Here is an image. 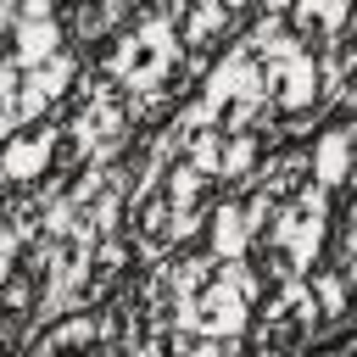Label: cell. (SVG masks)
<instances>
[{
    "mask_svg": "<svg viewBox=\"0 0 357 357\" xmlns=\"http://www.w3.org/2000/svg\"><path fill=\"white\" fill-rule=\"evenodd\" d=\"M50 167V134H11L0 145V173L11 184H28V178H45Z\"/></svg>",
    "mask_w": 357,
    "mask_h": 357,
    "instance_id": "cell-5",
    "label": "cell"
},
{
    "mask_svg": "<svg viewBox=\"0 0 357 357\" xmlns=\"http://www.w3.org/2000/svg\"><path fill=\"white\" fill-rule=\"evenodd\" d=\"M251 324V312H245V296H240V284H229V279H218L201 301H190V329H201V335H240Z\"/></svg>",
    "mask_w": 357,
    "mask_h": 357,
    "instance_id": "cell-2",
    "label": "cell"
},
{
    "mask_svg": "<svg viewBox=\"0 0 357 357\" xmlns=\"http://www.w3.org/2000/svg\"><path fill=\"white\" fill-rule=\"evenodd\" d=\"M0 6H11V0H0Z\"/></svg>",
    "mask_w": 357,
    "mask_h": 357,
    "instance_id": "cell-19",
    "label": "cell"
},
{
    "mask_svg": "<svg viewBox=\"0 0 357 357\" xmlns=\"http://www.w3.org/2000/svg\"><path fill=\"white\" fill-rule=\"evenodd\" d=\"M268 89H273V100H279L284 112H301V106H312V100H318L324 73H318V61H312L307 50H296V56H279V61H273Z\"/></svg>",
    "mask_w": 357,
    "mask_h": 357,
    "instance_id": "cell-3",
    "label": "cell"
},
{
    "mask_svg": "<svg viewBox=\"0 0 357 357\" xmlns=\"http://www.w3.org/2000/svg\"><path fill=\"white\" fill-rule=\"evenodd\" d=\"M312 296L324 301V312H346V284H340V279H318Z\"/></svg>",
    "mask_w": 357,
    "mask_h": 357,
    "instance_id": "cell-14",
    "label": "cell"
},
{
    "mask_svg": "<svg viewBox=\"0 0 357 357\" xmlns=\"http://www.w3.org/2000/svg\"><path fill=\"white\" fill-rule=\"evenodd\" d=\"M290 11H296V22L312 28V33H335V28L346 22V0H290Z\"/></svg>",
    "mask_w": 357,
    "mask_h": 357,
    "instance_id": "cell-10",
    "label": "cell"
},
{
    "mask_svg": "<svg viewBox=\"0 0 357 357\" xmlns=\"http://www.w3.org/2000/svg\"><path fill=\"white\" fill-rule=\"evenodd\" d=\"M223 22H229V6H223V0L201 6V11L190 17V28H184V45H206V39H212V33L223 28Z\"/></svg>",
    "mask_w": 357,
    "mask_h": 357,
    "instance_id": "cell-11",
    "label": "cell"
},
{
    "mask_svg": "<svg viewBox=\"0 0 357 357\" xmlns=\"http://www.w3.org/2000/svg\"><path fill=\"white\" fill-rule=\"evenodd\" d=\"M67 84H73V56H61V50H56V56H45V61H33V67H28V84H22V89H28L33 100H56Z\"/></svg>",
    "mask_w": 357,
    "mask_h": 357,
    "instance_id": "cell-8",
    "label": "cell"
},
{
    "mask_svg": "<svg viewBox=\"0 0 357 357\" xmlns=\"http://www.w3.org/2000/svg\"><path fill=\"white\" fill-rule=\"evenodd\" d=\"M223 6H229V11H234V6H251V0H223Z\"/></svg>",
    "mask_w": 357,
    "mask_h": 357,
    "instance_id": "cell-17",
    "label": "cell"
},
{
    "mask_svg": "<svg viewBox=\"0 0 357 357\" xmlns=\"http://www.w3.org/2000/svg\"><path fill=\"white\" fill-rule=\"evenodd\" d=\"M245 240H251V218H245L240 206H218V212H212V251H218V257H240Z\"/></svg>",
    "mask_w": 357,
    "mask_h": 357,
    "instance_id": "cell-9",
    "label": "cell"
},
{
    "mask_svg": "<svg viewBox=\"0 0 357 357\" xmlns=\"http://www.w3.org/2000/svg\"><path fill=\"white\" fill-rule=\"evenodd\" d=\"M195 190H201V173H195V167H178V173H173V184H167L173 206H190V201H195Z\"/></svg>",
    "mask_w": 357,
    "mask_h": 357,
    "instance_id": "cell-13",
    "label": "cell"
},
{
    "mask_svg": "<svg viewBox=\"0 0 357 357\" xmlns=\"http://www.w3.org/2000/svg\"><path fill=\"white\" fill-rule=\"evenodd\" d=\"M173 56H178V39H173V28L167 22H145L123 50H117V78L123 84H134V89H156L162 78H167V67H173Z\"/></svg>",
    "mask_w": 357,
    "mask_h": 357,
    "instance_id": "cell-1",
    "label": "cell"
},
{
    "mask_svg": "<svg viewBox=\"0 0 357 357\" xmlns=\"http://www.w3.org/2000/svg\"><path fill=\"white\" fill-rule=\"evenodd\" d=\"M346 167H351V128H329L312 145V178H318V190L346 184Z\"/></svg>",
    "mask_w": 357,
    "mask_h": 357,
    "instance_id": "cell-6",
    "label": "cell"
},
{
    "mask_svg": "<svg viewBox=\"0 0 357 357\" xmlns=\"http://www.w3.org/2000/svg\"><path fill=\"white\" fill-rule=\"evenodd\" d=\"M262 6H268V11H290V0H262Z\"/></svg>",
    "mask_w": 357,
    "mask_h": 357,
    "instance_id": "cell-16",
    "label": "cell"
},
{
    "mask_svg": "<svg viewBox=\"0 0 357 357\" xmlns=\"http://www.w3.org/2000/svg\"><path fill=\"white\" fill-rule=\"evenodd\" d=\"M251 156H257V139H251V134H234V145L218 151V173H223V178H240V173L251 167Z\"/></svg>",
    "mask_w": 357,
    "mask_h": 357,
    "instance_id": "cell-12",
    "label": "cell"
},
{
    "mask_svg": "<svg viewBox=\"0 0 357 357\" xmlns=\"http://www.w3.org/2000/svg\"><path fill=\"white\" fill-rule=\"evenodd\" d=\"M11 45H17V67H33V61H45V56L61 50V28L50 17H22L17 33H11Z\"/></svg>",
    "mask_w": 357,
    "mask_h": 357,
    "instance_id": "cell-7",
    "label": "cell"
},
{
    "mask_svg": "<svg viewBox=\"0 0 357 357\" xmlns=\"http://www.w3.org/2000/svg\"><path fill=\"white\" fill-rule=\"evenodd\" d=\"M0 33H6V6H0Z\"/></svg>",
    "mask_w": 357,
    "mask_h": 357,
    "instance_id": "cell-18",
    "label": "cell"
},
{
    "mask_svg": "<svg viewBox=\"0 0 357 357\" xmlns=\"http://www.w3.org/2000/svg\"><path fill=\"white\" fill-rule=\"evenodd\" d=\"M206 100L223 112V106H234V100H268V78L257 73V61H245V56H229V61H218L212 67V78H206Z\"/></svg>",
    "mask_w": 357,
    "mask_h": 357,
    "instance_id": "cell-4",
    "label": "cell"
},
{
    "mask_svg": "<svg viewBox=\"0 0 357 357\" xmlns=\"http://www.w3.org/2000/svg\"><path fill=\"white\" fill-rule=\"evenodd\" d=\"M95 335V324L89 318H73L67 329H56V335H45V346H73V340H89Z\"/></svg>",
    "mask_w": 357,
    "mask_h": 357,
    "instance_id": "cell-15",
    "label": "cell"
}]
</instances>
